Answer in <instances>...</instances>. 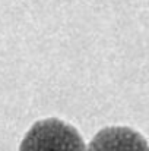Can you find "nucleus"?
Instances as JSON below:
<instances>
[{"mask_svg":"<svg viewBox=\"0 0 149 151\" xmlns=\"http://www.w3.org/2000/svg\"><path fill=\"white\" fill-rule=\"evenodd\" d=\"M19 151H86L78 129L60 119L35 122L24 137Z\"/></svg>","mask_w":149,"mask_h":151,"instance_id":"nucleus-1","label":"nucleus"},{"mask_svg":"<svg viewBox=\"0 0 149 151\" xmlns=\"http://www.w3.org/2000/svg\"><path fill=\"white\" fill-rule=\"evenodd\" d=\"M86 151H149V144L132 128L107 126L91 139Z\"/></svg>","mask_w":149,"mask_h":151,"instance_id":"nucleus-2","label":"nucleus"}]
</instances>
